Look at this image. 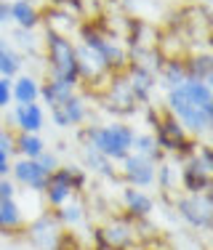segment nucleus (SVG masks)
I'll return each mask as SVG.
<instances>
[{"mask_svg": "<svg viewBox=\"0 0 213 250\" xmlns=\"http://www.w3.org/2000/svg\"><path fill=\"white\" fill-rule=\"evenodd\" d=\"M133 128L126 123H109V125H88L80 130V141L99 154H104L112 163H123L133 152Z\"/></svg>", "mask_w": 213, "mask_h": 250, "instance_id": "f257e3e1", "label": "nucleus"}, {"mask_svg": "<svg viewBox=\"0 0 213 250\" xmlns=\"http://www.w3.org/2000/svg\"><path fill=\"white\" fill-rule=\"evenodd\" d=\"M43 45H45V59H48V77H56V80H64L78 88L80 77H78V59H75V43L64 35L45 32Z\"/></svg>", "mask_w": 213, "mask_h": 250, "instance_id": "f03ea898", "label": "nucleus"}, {"mask_svg": "<svg viewBox=\"0 0 213 250\" xmlns=\"http://www.w3.org/2000/svg\"><path fill=\"white\" fill-rule=\"evenodd\" d=\"M211 173H213V154L211 146L200 141L197 149L181 163L179 168V181L187 189V194H203L211 189Z\"/></svg>", "mask_w": 213, "mask_h": 250, "instance_id": "7ed1b4c3", "label": "nucleus"}, {"mask_svg": "<svg viewBox=\"0 0 213 250\" xmlns=\"http://www.w3.org/2000/svg\"><path fill=\"white\" fill-rule=\"evenodd\" d=\"M165 112L176 117L181 123V128L187 130L189 136H205L213 125V112H205V109H197L194 104H189L187 96L181 93V88H173L168 91V99H165Z\"/></svg>", "mask_w": 213, "mask_h": 250, "instance_id": "20e7f679", "label": "nucleus"}, {"mask_svg": "<svg viewBox=\"0 0 213 250\" xmlns=\"http://www.w3.org/2000/svg\"><path fill=\"white\" fill-rule=\"evenodd\" d=\"M139 101H136L131 85H128L126 75H112V83H106V93H104V109H109L112 115H133Z\"/></svg>", "mask_w": 213, "mask_h": 250, "instance_id": "39448f33", "label": "nucleus"}, {"mask_svg": "<svg viewBox=\"0 0 213 250\" xmlns=\"http://www.w3.org/2000/svg\"><path fill=\"white\" fill-rule=\"evenodd\" d=\"M179 208V216L184 218L189 226L194 229H211V221H213V202H211V194L203 192V194H187L176 202Z\"/></svg>", "mask_w": 213, "mask_h": 250, "instance_id": "423d86ee", "label": "nucleus"}, {"mask_svg": "<svg viewBox=\"0 0 213 250\" xmlns=\"http://www.w3.org/2000/svg\"><path fill=\"white\" fill-rule=\"evenodd\" d=\"M96 240L102 250H126L136 240L133 221L131 218H115V221L104 224L102 229H96Z\"/></svg>", "mask_w": 213, "mask_h": 250, "instance_id": "0eeeda50", "label": "nucleus"}, {"mask_svg": "<svg viewBox=\"0 0 213 250\" xmlns=\"http://www.w3.org/2000/svg\"><path fill=\"white\" fill-rule=\"evenodd\" d=\"M155 173H157V165L147 157L133 154V152L120 163V176H123V181H126V187L147 189V187L155 184Z\"/></svg>", "mask_w": 213, "mask_h": 250, "instance_id": "6e6552de", "label": "nucleus"}, {"mask_svg": "<svg viewBox=\"0 0 213 250\" xmlns=\"http://www.w3.org/2000/svg\"><path fill=\"white\" fill-rule=\"evenodd\" d=\"M75 59H78V77L80 83L85 80L88 85L93 83H104L106 77H112V72L106 69V62L102 53H96L93 48H85V45H75Z\"/></svg>", "mask_w": 213, "mask_h": 250, "instance_id": "1a4fd4ad", "label": "nucleus"}, {"mask_svg": "<svg viewBox=\"0 0 213 250\" xmlns=\"http://www.w3.org/2000/svg\"><path fill=\"white\" fill-rule=\"evenodd\" d=\"M11 181L21 184V187H29L32 192H43L45 184H48V173L38 165V160H27L19 157L16 163H11Z\"/></svg>", "mask_w": 213, "mask_h": 250, "instance_id": "9d476101", "label": "nucleus"}, {"mask_svg": "<svg viewBox=\"0 0 213 250\" xmlns=\"http://www.w3.org/2000/svg\"><path fill=\"white\" fill-rule=\"evenodd\" d=\"M51 117H53V125H56V128H75V125L85 123V117H88V104H85V99L78 96V91H75L72 96L64 101V104L53 106V109H51Z\"/></svg>", "mask_w": 213, "mask_h": 250, "instance_id": "9b49d317", "label": "nucleus"}, {"mask_svg": "<svg viewBox=\"0 0 213 250\" xmlns=\"http://www.w3.org/2000/svg\"><path fill=\"white\" fill-rule=\"evenodd\" d=\"M43 194H45V202H48L53 210L72 200L75 192H72V184H69V168L67 165H59L53 173H48V184H45Z\"/></svg>", "mask_w": 213, "mask_h": 250, "instance_id": "f8f14e48", "label": "nucleus"}, {"mask_svg": "<svg viewBox=\"0 0 213 250\" xmlns=\"http://www.w3.org/2000/svg\"><path fill=\"white\" fill-rule=\"evenodd\" d=\"M29 240L38 250H56L59 240H62V226L53 216H40L29 226Z\"/></svg>", "mask_w": 213, "mask_h": 250, "instance_id": "ddd939ff", "label": "nucleus"}, {"mask_svg": "<svg viewBox=\"0 0 213 250\" xmlns=\"http://www.w3.org/2000/svg\"><path fill=\"white\" fill-rule=\"evenodd\" d=\"M123 75H126V80H128V85H131V91H133V96H136V101H139V104L149 101L152 88L157 85V75L152 72L149 67H141V64L131 62Z\"/></svg>", "mask_w": 213, "mask_h": 250, "instance_id": "4468645a", "label": "nucleus"}, {"mask_svg": "<svg viewBox=\"0 0 213 250\" xmlns=\"http://www.w3.org/2000/svg\"><path fill=\"white\" fill-rule=\"evenodd\" d=\"M11 125L16 133H40L45 125V112L40 104H16L14 115H11Z\"/></svg>", "mask_w": 213, "mask_h": 250, "instance_id": "2eb2a0df", "label": "nucleus"}, {"mask_svg": "<svg viewBox=\"0 0 213 250\" xmlns=\"http://www.w3.org/2000/svg\"><path fill=\"white\" fill-rule=\"evenodd\" d=\"M120 200H123V208H126L131 221H144V218H149V213L155 210V200H152L144 189L126 187L120 192Z\"/></svg>", "mask_w": 213, "mask_h": 250, "instance_id": "dca6fc26", "label": "nucleus"}, {"mask_svg": "<svg viewBox=\"0 0 213 250\" xmlns=\"http://www.w3.org/2000/svg\"><path fill=\"white\" fill-rule=\"evenodd\" d=\"M11 21L19 29L35 32L40 27V21H43V14H40V8L32 0H11Z\"/></svg>", "mask_w": 213, "mask_h": 250, "instance_id": "f3484780", "label": "nucleus"}, {"mask_svg": "<svg viewBox=\"0 0 213 250\" xmlns=\"http://www.w3.org/2000/svg\"><path fill=\"white\" fill-rule=\"evenodd\" d=\"M11 99L16 104H38L40 101V83L32 75H16L11 80Z\"/></svg>", "mask_w": 213, "mask_h": 250, "instance_id": "a211bd4d", "label": "nucleus"}, {"mask_svg": "<svg viewBox=\"0 0 213 250\" xmlns=\"http://www.w3.org/2000/svg\"><path fill=\"white\" fill-rule=\"evenodd\" d=\"M179 88H181V93L187 96V101H189V104H194L197 109L213 112V91H211V83L184 80Z\"/></svg>", "mask_w": 213, "mask_h": 250, "instance_id": "6ab92c4d", "label": "nucleus"}, {"mask_svg": "<svg viewBox=\"0 0 213 250\" xmlns=\"http://www.w3.org/2000/svg\"><path fill=\"white\" fill-rule=\"evenodd\" d=\"M163 77V85L168 88V91H173V88H179L181 83L187 80V72H184V62H181L179 56H163V62H160L157 72Z\"/></svg>", "mask_w": 213, "mask_h": 250, "instance_id": "aec40b11", "label": "nucleus"}, {"mask_svg": "<svg viewBox=\"0 0 213 250\" xmlns=\"http://www.w3.org/2000/svg\"><path fill=\"white\" fill-rule=\"evenodd\" d=\"M24 226V213H21L16 200L0 202V234H16Z\"/></svg>", "mask_w": 213, "mask_h": 250, "instance_id": "412c9836", "label": "nucleus"}, {"mask_svg": "<svg viewBox=\"0 0 213 250\" xmlns=\"http://www.w3.org/2000/svg\"><path fill=\"white\" fill-rule=\"evenodd\" d=\"M72 93H75V85H69V83H64V80H56V77H48V80L40 85V99H43L51 109L59 104H64Z\"/></svg>", "mask_w": 213, "mask_h": 250, "instance_id": "4be33fe9", "label": "nucleus"}, {"mask_svg": "<svg viewBox=\"0 0 213 250\" xmlns=\"http://www.w3.org/2000/svg\"><path fill=\"white\" fill-rule=\"evenodd\" d=\"M184 72H187V80L211 83V77H213V59H211V53H192V56L184 62Z\"/></svg>", "mask_w": 213, "mask_h": 250, "instance_id": "5701e85b", "label": "nucleus"}, {"mask_svg": "<svg viewBox=\"0 0 213 250\" xmlns=\"http://www.w3.org/2000/svg\"><path fill=\"white\" fill-rule=\"evenodd\" d=\"M45 149H48V146H45V141L40 133H16V139H14V152H19V157L38 160Z\"/></svg>", "mask_w": 213, "mask_h": 250, "instance_id": "b1692460", "label": "nucleus"}, {"mask_svg": "<svg viewBox=\"0 0 213 250\" xmlns=\"http://www.w3.org/2000/svg\"><path fill=\"white\" fill-rule=\"evenodd\" d=\"M133 154L152 160L155 165L165 157L163 149L157 146V141H155V136H152V133H136V139H133Z\"/></svg>", "mask_w": 213, "mask_h": 250, "instance_id": "393cba45", "label": "nucleus"}, {"mask_svg": "<svg viewBox=\"0 0 213 250\" xmlns=\"http://www.w3.org/2000/svg\"><path fill=\"white\" fill-rule=\"evenodd\" d=\"M83 160H85V168L96 170L99 176H106V178H115L117 176L112 160H106L104 154H99L96 149H91V146H85V144H83Z\"/></svg>", "mask_w": 213, "mask_h": 250, "instance_id": "a878e982", "label": "nucleus"}, {"mask_svg": "<svg viewBox=\"0 0 213 250\" xmlns=\"http://www.w3.org/2000/svg\"><path fill=\"white\" fill-rule=\"evenodd\" d=\"M53 218L59 221V226H75L85 218V208H83V202H78V200H69V202H64L62 208H56Z\"/></svg>", "mask_w": 213, "mask_h": 250, "instance_id": "bb28decb", "label": "nucleus"}, {"mask_svg": "<svg viewBox=\"0 0 213 250\" xmlns=\"http://www.w3.org/2000/svg\"><path fill=\"white\" fill-rule=\"evenodd\" d=\"M21 72V56L16 51L5 48L0 53V77H8V80H14L16 75Z\"/></svg>", "mask_w": 213, "mask_h": 250, "instance_id": "cd10ccee", "label": "nucleus"}, {"mask_svg": "<svg viewBox=\"0 0 213 250\" xmlns=\"http://www.w3.org/2000/svg\"><path fill=\"white\" fill-rule=\"evenodd\" d=\"M155 181L160 184V189H173V184L179 181V168H173L170 163H163V165H157V173H155ZM181 184V181H179Z\"/></svg>", "mask_w": 213, "mask_h": 250, "instance_id": "c85d7f7f", "label": "nucleus"}, {"mask_svg": "<svg viewBox=\"0 0 213 250\" xmlns=\"http://www.w3.org/2000/svg\"><path fill=\"white\" fill-rule=\"evenodd\" d=\"M14 38H16V45L21 48V53H38L40 51V43L35 40V35L29 32V29H19V27H16Z\"/></svg>", "mask_w": 213, "mask_h": 250, "instance_id": "c756f323", "label": "nucleus"}, {"mask_svg": "<svg viewBox=\"0 0 213 250\" xmlns=\"http://www.w3.org/2000/svg\"><path fill=\"white\" fill-rule=\"evenodd\" d=\"M69 168V184H72V192L78 194L85 189V184H88V173L83 168H78V165H67Z\"/></svg>", "mask_w": 213, "mask_h": 250, "instance_id": "7c9ffc66", "label": "nucleus"}, {"mask_svg": "<svg viewBox=\"0 0 213 250\" xmlns=\"http://www.w3.org/2000/svg\"><path fill=\"white\" fill-rule=\"evenodd\" d=\"M38 165H40V168L45 170V173H53V170H56V168H59V165H62V163H59V154H56V152L45 149V152H43V154H40V157H38Z\"/></svg>", "mask_w": 213, "mask_h": 250, "instance_id": "2f4dec72", "label": "nucleus"}, {"mask_svg": "<svg viewBox=\"0 0 213 250\" xmlns=\"http://www.w3.org/2000/svg\"><path fill=\"white\" fill-rule=\"evenodd\" d=\"M3 200H16V184L8 176L0 178V202Z\"/></svg>", "mask_w": 213, "mask_h": 250, "instance_id": "473e14b6", "label": "nucleus"}, {"mask_svg": "<svg viewBox=\"0 0 213 250\" xmlns=\"http://www.w3.org/2000/svg\"><path fill=\"white\" fill-rule=\"evenodd\" d=\"M14 139H16L14 130L5 128V125H0V149H5V152L14 154Z\"/></svg>", "mask_w": 213, "mask_h": 250, "instance_id": "72a5a7b5", "label": "nucleus"}, {"mask_svg": "<svg viewBox=\"0 0 213 250\" xmlns=\"http://www.w3.org/2000/svg\"><path fill=\"white\" fill-rule=\"evenodd\" d=\"M11 80L8 77H0V109H5V106L11 104Z\"/></svg>", "mask_w": 213, "mask_h": 250, "instance_id": "f704fd0d", "label": "nucleus"}, {"mask_svg": "<svg viewBox=\"0 0 213 250\" xmlns=\"http://www.w3.org/2000/svg\"><path fill=\"white\" fill-rule=\"evenodd\" d=\"M11 157H14L11 152L0 149V178H3V176H11V163H14Z\"/></svg>", "mask_w": 213, "mask_h": 250, "instance_id": "c9c22d12", "label": "nucleus"}, {"mask_svg": "<svg viewBox=\"0 0 213 250\" xmlns=\"http://www.w3.org/2000/svg\"><path fill=\"white\" fill-rule=\"evenodd\" d=\"M11 21V0H0V24Z\"/></svg>", "mask_w": 213, "mask_h": 250, "instance_id": "e433bc0d", "label": "nucleus"}, {"mask_svg": "<svg viewBox=\"0 0 213 250\" xmlns=\"http://www.w3.org/2000/svg\"><path fill=\"white\" fill-rule=\"evenodd\" d=\"M64 3H67V0H45L48 8H64Z\"/></svg>", "mask_w": 213, "mask_h": 250, "instance_id": "4c0bfd02", "label": "nucleus"}, {"mask_svg": "<svg viewBox=\"0 0 213 250\" xmlns=\"http://www.w3.org/2000/svg\"><path fill=\"white\" fill-rule=\"evenodd\" d=\"M5 51V43H3V40H0V53H3Z\"/></svg>", "mask_w": 213, "mask_h": 250, "instance_id": "58836bf2", "label": "nucleus"}]
</instances>
